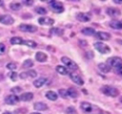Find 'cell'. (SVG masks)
I'll use <instances>...</instances> for the list:
<instances>
[{
    "mask_svg": "<svg viewBox=\"0 0 122 114\" xmlns=\"http://www.w3.org/2000/svg\"><path fill=\"white\" fill-rule=\"evenodd\" d=\"M101 92H103V94L110 96V97H116L119 94V91L115 87H112L110 85H104L101 88Z\"/></svg>",
    "mask_w": 122,
    "mask_h": 114,
    "instance_id": "cell-1",
    "label": "cell"
},
{
    "mask_svg": "<svg viewBox=\"0 0 122 114\" xmlns=\"http://www.w3.org/2000/svg\"><path fill=\"white\" fill-rule=\"evenodd\" d=\"M110 68H118L121 64H122V58L118 57H112L110 58L107 59V63H106Z\"/></svg>",
    "mask_w": 122,
    "mask_h": 114,
    "instance_id": "cell-2",
    "label": "cell"
},
{
    "mask_svg": "<svg viewBox=\"0 0 122 114\" xmlns=\"http://www.w3.org/2000/svg\"><path fill=\"white\" fill-rule=\"evenodd\" d=\"M94 48L99 53H101V54H108V53L111 52V48L107 44H105L103 42H96V43H94Z\"/></svg>",
    "mask_w": 122,
    "mask_h": 114,
    "instance_id": "cell-3",
    "label": "cell"
},
{
    "mask_svg": "<svg viewBox=\"0 0 122 114\" xmlns=\"http://www.w3.org/2000/svg\"><path fill=\"white\" fill-rule=\"evenodd\" d=\"M61 61H62L68 68H70V69H71V70H77V69H78V65H77L73 60H71V58H69V57H61Z\"/></svg>",
    "mask_w": 122,
    "mask_h": 114,
    "instance_id": "cell-4",
    "label": "cell"
},
{
    "mask_svg": "<svg viewBox=\"0 0 122 114\" xmlns=\"http://www.w3.org/2000/svg\"><path fill=\"white\" fill-rule=\"evenodd\" d=\"M49 4H50L51 8L53 10V11H55V12L60 13V12H62L64 11L63 4L61 2H59V1H50Z\"/></svg>",
    "mask_w": 122,
    "mask_h": 114,
    "instance_id": "cell-5",
    "label": "cell"
},
{
    "mask_svg": "<svg viewBox=\"0 0 122 114\" xmlns=\"http://www.w3.org/2000/svg\"><path fill=\"white\" fill-rule=\"evenodd\" d=\"M18 29L21 32H25V33H27V32L28 33H34L37 31V27L30 25V24H21V25H19Z\"/></svg>",
    "mask_w": 122,
    "mask_h": 114,
    "instance_id": "cell-6",
    "label": "cell"
},
{
    "mask_svg": "<svg viewBox=\"0 0 122 114\" xmlns=\"http://www.w3.org/2000/svg\"><path fill=\"white\" fill-rule=\"evenodd\" d=\"M14 19L12 18V16L9 15V14H2L0 15V23L4 24V25H11L13 24Z\"/></svg>",
    "mask_w": 122,
    "mask_h": 114,
    "instance_id": "cell-7",
    "label": "cell"
},
{
    "mask_svg": "<svg viewBox=\"0 0 122 114\" xmlns=\"http://www.w3.org/2000/svg\"><path fill=\"white\" fill-rule=\"evenodd\" d=\"M76 19L80 22H88L91 20V14L86 12H78L76 14Z\"/></svg>",
    "mask_w": 122,
    "mask_h": 114,
    "instance_id": "cell-8",
    "label": "cell"
},
{
    "mask_svg": "<svg viewBox=\"0 0 122 114\" xmlns=\"http://www.w3.org/2000/svg\"><path fill=\"white\" fill-rule=\"evenodd\" d=\"M36 76H37L36 71H34V70H29V71H26V72H22L19 75V78L25 80L27 78H35Z\"/></svg>",
    "mask_w": 122,
    "mask_h": 114,
    "instance_id": "cell-9",
    "label": "cell"
},
{
    "mask_svg": "<svg viewBox=\"0 0 122 114\" xmlns=\"http://www.w3.org/2000/svg\"><path fill=\"white\" fill-rule=\"evenodd\" d=\"M38 23L43 26H51L54 23V20L50 17H40L38 19Z\"/></svg>",
    "mask_w": 122,
    "mask_h": 114,
    "instance_id": "cell-10",
    "label": "cell"
},
{
    "mask_svg": "<svg viewBox=\"0 0 122 114\" xmlns=\"http://www.w3.org/2000/svg\"><path fill=\"white\" fill-rule=\"evenodd\" d=\"M18 101H19V97L16 96V95H14V94H12V95H9V96H7L6 99H5V102H6L8 104H10V105L17 103Z\"/></svg>",
    "mask_w": 122,
    "mask_h": 114,
    "instance_id": "cell-11",
    "label": "cell"
},
{
    "mask_svg": "<svg viewBox=\"0 0 122 114\" xmlns=\"http://www.w3.org/2000/svg\"><path fill=\"white\" fill-rule=\"evenodd\" d=\"M106 12L111 17H117V16H119L121 14L120 11L118 9H116V8H108Z\"/></svg>",
    "mask_w": 122,
    "mask_h": 114,
    "instance_id": "cell-12",
    "label": "cell"
},
{
    "mask_svg": "<svg viewBox=\"0 0 122 114\" xmlns=\"http://www.w3.org/2000/svg\"><path fill=\"white\" fill-rule=\"evenodd\" d=\"M70 78H71V80L74 83H76V84H78V85H83V83H84V81H83V80L80 78V76H78V75L75 74V73H71V74H70Z\"/></svg>",
    "mask_w": 122,
    "mask_h": 114,
    "instance_id": "cell-13",
    "label": "cell"
},
{
    "mask_svg": "<svg viewBox=\"0 0 122 114\" xmlns=\"http://www.w3.org/2000/svg\"><path fill=\"white\" fill-rule=\"evenodd\" d=\"M95 36L100 40H109L111 38V34L106 32H97L95 33Z\"/></svg>",
    "mask_w": 122,
    "mask_h": 114,
    "instance_id": "cell-14",
    "label": "cell"
},
{
    "mask_svg": "<svg viewBox=\"0 0 122 114\" xmlns=\"http://www.w3.org/2000/svg\"><path fill=\"white\" fill-rule=\"evenodd\" d=\"M32 98H33V94L31 92H26V93H23L20 95L19 100H21L23 102H29V101H31Z\"/></svg>",
    "mask_w": 122,
    "mask_h": 114,
    "instance_id": "cell-15",
    "label": "cell"
},
{
    "mask_svg": "<svg viewBox=\"0 0 122 114\" xmlns=\"http://www.w3.org/2000/svg\"><path fill=\"white\" fill-rule=\"evenodd\" d=\"M80 107L82 110H84L85 112H92V105L90 103H87V102H82L80 103Z\"/></svg>",
    "mask_w": 122,
    "mask_h": 114,
    "instance_id": "cell-16",
    "label": "cell"
},
{
    "mask_svg": "<svg viewBox=\"0 0 122 114\" xmlns=\"http://www.w3.org/2000/svg\"><path fill=\"white\" fill-rule=\"evenodd\" d=\"M35 58H36V60L39 61V62H45V61L48 59V57H47V55H46L45 53H43V52H37V53L35 54Z\"/></svg>",
    "mask_w": 122,
    "mask_h": 114,
    "instance_id": "cell-17",
    "label": "cell"
},
{
    "mask_svg": "<svg viewBox=\"0 0 122 114\" xmlns=\"http://www.w3.org/2000/svg\"><path fill=\"white\" fill-rule=\"evenodd\" d=\"M110 27L115 30H121L122 29V21L120 20H112L110 22Z\"/></svg>",
    "mask_w": 122,
    "mask_h": 114,
    "instance_id": "cell-18",
    "label": "cell"
},
{
    "mask_svg": "<svg viewBox=\"0 0 122 114\" xmlns=\"http://www.w3.org/2000/svg\"><path fill=\"white\" fill-rule=\"evenodd\" d=\"M33 107L35 110H47L48 109V105L45 103L42 102H37L33 104Z\"/></svg>",
    "mask_w": 122,
    "mask_h": 114,
    "instance_id": "cell-19",
    "label": "cell"
},
{
    "mask_svg": "<svg viewBox=\"0 0 122 114\" xmlns=\"http://www.w3.org/2000/svg\"><path fill=\"white\" fill-rule=\"evenodd\" d=\"M46 81H47V79H46V78H39V79H37V80H35L33 81V85H34L35 87L39 88V87H41L42 85H44V84L46 83Z\"/></svg>",
    "mask_w": 122,
    "mask_h": 114,
    "instance_id": "cell-20",
    "label": "cell"
},
{
    "mask_svg": "<svg viewBox=\"0 0 122 114\" xmlns=\"http://www.w3.org/2000/svg\"><path fill=\"white\" fill-rule=\"evenodd\" d=\"M67 92H68V97H71V98H73V99L77 98L78 95H79L78 92H77V90H76L75 88H73V87L69 88V89L67 90Z\"/></svg>",
    "mask_w": 122,
    "mask_h": 114,
    "instance_id": "cell-21",
    "label": "cell"
},
{
    "mask_svg": "<svg viewBox=\"0 0 122 114\" xmlns=\"http://www.w3.org/2000/svg\"><path fill=\"white\" fill-rule=\"evenodd\" d=\"M57 97H58V95L54 91H48L46 93V98L49 99L50 101H55V100H57Z\"/></svg>",
    "mask_w": 122,
    "mask_h": 114,
    "instance_id": "cell-22",
    "label": "cell"
},
{
    "mask_svg": "<svg viewBox=\"0 0 122 114\" xmlns=\"http://www.w3.org/2000/svg\"><path fill=\"white\" fill-rule=\"evenodd\" d=\"M82 34H85V35H93L95 34V30L92 29V28H84L82 30Z\"/></svg>",
    "mask_w": 122,
    "mask_h": 114,
    "instance_id": "cell-23",
    "label": "cell"
},
{
    "mask_svg": "<svg viewBox=\"0 0 122 114\" xmlns=\"http://www.w3.org/2000/svg\"><path fill=\"white\" fill-rule=\"evenodd\" d=\"M10 44L12 45H16V44H23V39L19 36H13L10 39Z\"/></svg>",
    "mask_w": 122,
    "mask_h": 114,
    "instance_id": "cell-24",
    "label": "cell"
},
{
    "mask_svg": "<svg viewBox=\"0 0 122 114\" xmlns=\"http://www.w3.org/2000/svg\"><path fill=\"white\" fill-rule=\"evenodd\" d=\"M55 70H56L57 73H59L60 75H68V74H69L67 68H65V66H62V65H58V66H56Z\"/></svg>",
    "mask_w": 122,
    "mask_h": 114,
    "instance_id": "cell-25",
    "label": "cell"
},
{
    "mask_svg": "<svg viewBox=\"0 0 122 114\" xmlns=\"http://www.w3.org/2000/svg\"><path fill=\"white\" fill-rule=\"evenodd\" d=\"M50 33L51 34H54V35H62L63 33H64V31L62 29H60V28H52L50 31Z\"/></svg>",
    "mask_w": 122,
    "mask_h": 114,
    "instance_id": "cell-26",
    "label": "cell"
},
{
    "mask_svg": "<svg viewBox=\"0 0 122 114\" xmlns=\"http://www.w3.org/2000/svg\"><path fill=\"white\" fill-rule=\"evenodd\" d=\"M98 68H99V70H101V71L104 72V73H108V72H110V70H111V68H110L106 63H99V64H98Z\"/></svg>",
    "mask_w": 122,
    "mask_h": 114,
    "instance_id": "cell-27",
    "label": "cell"
},
{
    "mask_svg": "<svg viewBox=\"0 0 122 114\" xmlns=\"http://www.w3.org/2000/svg\"><path fill=\"white\" fill-rule=\"evenodd\" d=\"M10 8L12 11H19V10L21 9V4L18 3V2H13V3H10Z\"/></svg>",
    "mask_w": 122,
    "mask_h": 114,
    "instance_id": "cell-28",
    "label": "cell"
},
{
    "mask_svg": "<svg viewBox=\"0 0 122 114\" xmlns=\"http://www.w3.org/2000/svg\"><path fill=\"white\" fill-rule=\"evenodd\" d=\"M23 44L24 45H27L29 47H31V48H34L36 47V43L32 40H23Z\"/></svg>",
    "mask_w": 122,
    "mask_h": 114,
    "instance_id": "cell-29",
    "label": "cell"
},
{
    "mask_svg": "<svg viewBox=\"0 0 122 114\" xmlns=\"http://www.w3.org/2000/svg\"><path fill=\"white\" fill-rule=\"evenodd\" d=\"M32 66H33V61L31 59H27L23 62V67L25 68H30Z\"/></svg>",
    "mask_w": 122,
    "mask_h": 114,
    "instance_id": "cell-30",
    "label": "cell"
},
{
    "mask_svg": "<svg viewBox=\"0 0 122 114\" xmlns=\"http://www.w3.org/2000/svg\"><path fill=\"white\" fill-rule=\"evenodd\" d=\"M35 11L37 13H39V14H42V15L47 13V10L45 8H43V7H36L35 8Z\"/></svg>",
    "mask_w": 122,
    "mask_h": 114,
    "instance_id": "cell-31",
    "label": "cell"
},
{
    "mask_svg": "<svg viewBox=\"0 0 122 114\" xmlns=\"http://www.w3.org/2000/svg\"><path fill=\"white\" fill-rule=\"evenodd\" d=\"M9 77L10 78V80H11L15 81V80H17V77H18V75H17V73H16V72H13V71H11V72L9 74Z\"/></svg>",
    "mask_w": 122,
    "mask_h": 114,
    "instance_id": "cell-32",
    "label": "cell"
},
{
    "mask_svg": "<svg viewBox=\"0 0 122 114\" xmlns=\"http://www.w3.org/2000/svg\"><path fill=\"white\" fill-rule=\"evenodd\" d=\"M58 93H59V95H60L62 98H67V97H68V92H67V90H65V89H60V90L58 91Z\"/></svg>",
    "mask_w": 122,
    "mask_h": 114,
    "instance_id": "cell-33",
    "label": "cell"
},
{
    "mask_svg": "<svg viewBox=\"0 0 122 114\" xmlns=\"http://www.w3.org/2000/svg\"><path fill=\"white\" fill-rule=\"evenodd\" d=\"M16 67H17V66H16V64H15L14 62H10V63L7 64V68L10 69V70H15Z\"/></svg>",
    "mask_w": 122,
    "mask_h": 114,
    "instance_id": "cell-34",
    "label": "cell"
},
{
    "mask_svg": "<svg viewBox=\"0 0 122 114\" xmlns=\"http://www.w3.org/2000/svg\"><path fill=\"white\" fill-rule=\"evenodd\" d=\"M67 113H69V114H75L76 112H75L74 107L70 106V107H68V108H67Z\"/></svg>",
    "mask_w": 122,
    "mask_h": 114,
    "instance_id": "cell-35",
    "label": "cell"
},
{
    "mask_svg": "<svg viewBox=\"0 0 122 114\" xmlns=\"http://www.w3.org/2000/svg\"><path fill=\"white\" fill-rule=\"evenodd\" d=\"M5 51H6V47H5V45H4L3 43H0V55L4 54Z\"/></svg>",
    "mask_w": 122,
    "mask_h": 114,
    "instance_id": "cell-36",
    "label": "cell"
},
{
    "mask_svg": "<svg viewBox=\"0 0 122 114\" xmlns=\"http://www.w3.org/2000/svg\"><path fill=\"white\" fill-rule=\"evenodd\" d=\"M22 3H23L24 5H26V6H31L32 3H33V1H32V0H29V1H23Z\"/></svg>",
    "mask_w": 122,
    "mask_h": 114,
    "instance_id": "cell-37",
    "label": "cell"
},
{
    "mask_svg": "<svg viewBox=\"0 0 122 114\" xmlns=\"http://www.w3.org/2000/svg\"><path fill=\"white\" fill-rule=\"evenodd\" d=\"M11 91H12V92H15V93H19V92L21 91V88H20V87H18V86H16L15 88H12V89H11Z\"/></svg>",
    "mask_w": 122,
    "mask_h": 114,
    "instance_id": "cell-38",
    "label": "cell"
},
{
    "mask_svg": "<svg viewBox=\"0 0 122 114\" xmlns=\"http://www.w3.org/2000/svg\"><path fill=\"white\" fill-rule=\"evenodd\" d=\"M116 72H117L119 75H121V76H122V64H121L118 68H116Z\"/></svg>",
    "mask_w": 122,
    "mask_h": 114,
    "instance_id": "cell-39",
    "label": "cell"
},
{
    "mask_svg": "<svg viewBox=\"0 0 122 114\" xmlns=\"http://www.w3.org/2000/svg\"><path fill=\"white\" fill-rule=\"evenodd\" d=\"M113 2L116 3V4H122V1H118V0H114Z\"/></svg>",
    "mask_w": 122,
    "mask_h": 114,
    "instance_id": "cell-40",
    "label": "cell"
},
{
    "mask_svg": "<svg viewBox=\"0 0 122 114\" xmlns=\"http://www.w3.org/2000/svg\"><path fill=\"white\" fill-rule=\"evenodd\" d=\"M4 5V1H1L0 0V6H3Z\"/></svg>",
    "mask_w": 122,
    "mask_h": 114,
    "instance_id": "cell-41",
    "label": "cell"
},
{
    "mask_svg": "<svg viewBox=\"0 0 122 114\" xmlns=\"http://www.w3.org/2000/svg\"><path fill=\"white\" fill-rule=\"evenodd\" d=\"M3 114H11V113H10V112H4Z\"/></svg>",
    "mask_w": 122,
    "mask_h": 114,
    "instance_id": "cell-42",
    "label": "cell"
},
{
    "mask_svg": "<svg viewBox=\"0 0 122 114\" xmlns=\"http://www.w3.org/2000/svg\"><path fill=\"white\" fill-rule=\"evenodd\" d=\"M30 114H40V113H38V112H32V113H30Z\"/></svg>",
    "mask_w": 122,
    "mask_h": 114,
    "instance_id": "cell-43",
    "label": "cell"
},
{
    "mask_svg": "<svg viewBox=\"0 0 122 114\" xmlns=\"http://www.w3.org/2000/svg\"><path fill=\"white\" fill-rule=\"evenodd\" d=\"M121 102H122V98H121Z\"/></svg>",
    "mask_w": 122,
    "mask_h": 114,
    "instance_id": "cell-44",
    "label": "cell"
}]
</instances>
